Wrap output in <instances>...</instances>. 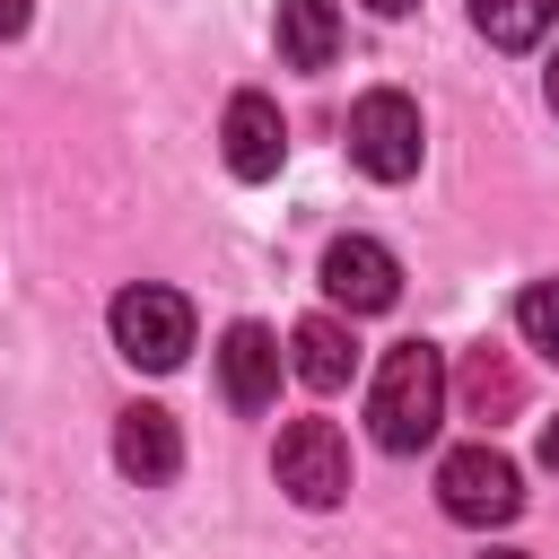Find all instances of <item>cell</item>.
<instances>
[{"mask_svg":"<svg viewBox=\"0 0 559 559\" xmlns=\"http://www.w3.org/2000/svg\"><path fill=\"white\" fill-rule=\"evenodd\" d=\"M445 358L428 349V341H393L384 358H376V384H367V428H376V445L384 454H419L428 437H437V419H445Z\"/></svg>","mask_w":559,"mask_h":559,"instance_id":"obj_1","label":"cell"},{"mask_svg":"<svg viewBox=\"0 0 559 559\" xmlns=\"http://www.w3.org/2000/svg\"><path fill=\"white\" fill-rule=\"evenodd\" d=\"M349 157H358V175H376V183H411V175H419V105H411L402 87H367V96L349 105Z\"/></svg>","mask_w":559,"mask_h":559,"instance_id":"obj_2","label":"cell"},{"mask_svg":"<svg viewBox=\"0 0 559 559\" xmlns=\"http://www.w3.org/2000/svg\"><path fill=\"white\" fill-rule=\"evenodd\" d=\"M437 507H445L454 524H507V515L524 507V472H515L498 445H454V454L437 463Z\"/></svg>","mask_w":559,"mask_h":559,"instance_id":"obj_3","label":"cell"},{"mask_svg":"<svg viewBox=\"0 0 559 559\" xmlns=\"http://www.w3.org/2000/svg\"><path fill=\"white\" fill-rule=\"evenodd\" d=\"M114 349H122L131 367H148V376L183 367V349H192V306H183L175 288H122V297H114Z\"/></svg>","mask_w":559,"mask_h":559,"instance_id":"obj_4","label":"cell"},{"mask_svg":"<svg viewBox=\"0 0 559 559\" xmlns=\"http://www.w3.org/2000/svg\"><path fill=\"white\" fill-rule=\"evenodd\" d=\"M280 489L297 507H341L349 498V437L332 419H288L280 428Z\"/></svg>","mask_w":559,"mask_h":559,"instance_id":"obj_5","label":"cell"},{"mask_svg":"<svg viewBox=\"0 0 559 559\" xmlns=\"http://www.w3.org/2000/svg\"><path fill=\"white\" fill-rule=\"evenodd\" d=\"M323 297L341 314H384L402 297V262L376 245V236H332L323 245Z\"/></svg>","mask_w":559,"mask_h":559,"instance_id":"obj_6","label":"cell"},{"mask_svg":"<svg viewBox=\"0 0 559 559\" xmlns=\"http://www.w3.org/2000/svg\"><path fill=\"white\" fill-rule=\"evenodd\" d=\"M218 140H227V175L236 183H271L280 175V157H288V122H280V105L271 96H227V122H218Z\"/></svg>","mask_w":559,"mask_h":559,"instance_id":"obj_7","label":"cell"},{"mask_svg":"<svg viewBox=\"0 0 559 559\" xmlns=\"http://www.w3.org/2000/svg\"><path fill=\"white\" fill-rule=\"evenodd\" d=\"M280 341L262 332V323H227V341H218V384H227V402L236 411H271L280 402Z\"/></svg>","mask_w":559,"mask_h":559,"instance_id":"obj_8","label":"cell"},{"mask_svg":"<svg viewBox=\"0 0 559 559\" xmlns=\"http://www.w3.org/2000/svg\"><path fill=\"white\" fill-rule=\"evenodd\" d=\"M114 463L131 472V480H175V463H183V437H175V411H157V402H131L122 419H114Z\"/></svg>","mask_w":559,"mask_h":559,"instance_id":"obj_9","label":"cell"},{"mask_svg":"<svg viewBox=\"0 0 559 559\" xmlns=\"http://www.w3.org/2000/svg\"><path fill=\"white\" fill-rule=\"evenodd\" d=\"M288 367H297L314 393H341V384H349V367H358L349 323H341V314H306V323L288 332Z\"/></svg>","mask_w":559,"mask_h":559,"instance_id":"obj_10","label":"cell"},{"mask_svg":"<svg viewBox=\"0 0 559 559\" xmlns=\"http://www.w3.org/2000/svg\"><path fill=\"white\" fill-rule=\"evenodd\" d=\"M454 402H463L472 419H489V428L515 419V411H524V376H515V358H507V349H472L463 376H454Z\"/></svg>","mask_w":559,"mask_h":559,"instance_id":"obj_11","label":"cell"},{"mask_svg":"<svg viewBox=\"0 0 559 559\" xmlns=\"http://www.w3.org/2000/svg\"><path fill=\"white\" fill-rule=\"evenodd\" d=\"M332 52H341V9L332 0H280V61L332 70Z\"/></svg>","mask_w":559,"mask_h":559,"instance_id":"obj_12","label":"cell"},{"mask_svg":"<svg viewBox=\"0 0 559 559\" xmlns=\"http://www.w3.org/2000/svg\"><path fill=\"white\" fill-rule=\"evenodd\" d=\"M550 17H559V0H472V26H480L498 52H533V44L550 35Z\"/></svg>","mask_w":559,"mask_h":559,"instance_id":"obj_13","label":"cell"},{"mask_svg":"<svg viewBox=\"0 0 559 559\" xmlns=\"http://www.w3.org/2000/svg\"><path fill=\"white\" fill-rule=\"evenodd\" d=\"M515 332H524L542 358H559V280H533V288L515 297Z\"/></svg>","mask_w":559,"mask_h":559,"instance_id":"obj_14","label":"cell"},{"mask_svg":"<svg viewBox=\"0 0 559 559\" xmlns=\"http://www.w3.org/2000/svg\"><path fill=\"white\" fill-rule=\"evenodd\" d=\"M26 17H35V0H0V44H9V35H26Z\"/></svg>","mask_w":559,"mask_h":559,"instance_id":"obj_15","label":"cell"},{"mask_svg":"<svg viewBox=\"0 0 559 559\" xmlns=\"http://www.w3.org/2000/svg\"><path fill=\"white\" fill-rule=\"evenodd\" d=\"M542 472H559V419L542 428Z\"/></svg>","mask_w":559,"mask_h":559,"instance_id":"obj_16","label":"cell"},{"mask_svg":"<svg viewBox=\"0 0 559 559\" xmlns=\"http://www.w3.org/2000/svg\"><path fill=\"white\" fill-rule=\"evenodd\" d=\"M367 9H376V17H411L419 0H367Z\"/></svg>","mask_w":559,"mask_h":559,"instance_id":"obj_17","label":"cell"},{"mask_svg":"<svg viewBox=\"0 0 559 559\" xmlns=\"http://www.w3.org/2000/svg\"><path fill=\"white\" fill-rule=\"evenodd\" d=\"M550 114H559V61H550Z\"/></svg>","mask_w":559,"mask_h":559,"instance_id":"obj_18","label":"cell"},{"mask_svg":"<svg viewBox=\"0 0 559 559\" xmlns=\"http://www.w3.org/2000/svg\"><path fill=\"white\" fill-rule=\"evenodd\" d=\"M480 559H524V550H480Z\"/></svg>","mask_w":559,"mask_h":559,"instance_id":"obj_19","label":"cell"}]
</instances>
